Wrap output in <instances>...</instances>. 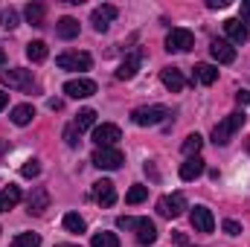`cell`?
<instances>
[{
  "mask_svg": "<svg viewBox=\"0 0 250 247\" xmlns=\"http://www.w3.org/2000/svg\"><path fill=\"white\" fill-rule=\"evenodd\" d=\"M9 117H12V123L15 125H29L32 123V117H35V108H32V105H15Z\"/></svg>",
  "mask_w": 250,
  "mask_h": 247,
  "instance_id": "24",
  "label": "cell"
},
{
  "mask_svg": "<svg viewBox=\"0 0 250 247\" xmlns=\"http://www.w3.org/2000/svg\"><path fill=\"white\" fill-rule=\"evenodd\" d=\"M93 198H96L99 206H114L117 204V189H114L111 181H96L93 184Z\"/></svg>",
  "mask_w": 250,
  "mask_h": 247,
  "instance_id": "16",
  "label": "cell"
},
{
  "mask_svg": "<svg viewBox=\"0 0 250 247\" xmlns=\"http://www.w3.org/2000/svg\"><path fill=\"white\" fill-rule=\"evenodd\" d=\"M123 140V131H120V125L114 123H102L93 128V143H96V148H117V143Z\"/></svg>",
  "mask_w": 250,
  "mask_h": 247,
  "instance_id": "3",
  "label": "cell"
},
{
  "mask_svg": "<svg viewBox=\"0 0 250 247\" xmlns=\"http://www.w3.org/2000/svg\"><path fill=\"white\" fill-rule=\"evenodd\" d=\"M160 82H163V87H166L169 93H181V90L187 87V79H184V73H181L178 67H163V70H160Z\"/></svg>",
  "mask_w": 250,
  "mask_h": 247,
  "instance_id": "13",
  "label": "cell"
},
{
  "mask_svg": "<svg viewBox=\"0 0 250 247\" xmlns=\"http://www.w3.org/2000/svg\"><path fill=\"white\" fill-rule=\"evenodd\" d=\"M242 125H245V114H242V111H236V114L224 117L221 123L212 128V143H215V145H227V143L233 140V134H236Z\"/></svg>",
  "mask_w": 250,
  "mask_h": 247,
  "instance_id": "1",
  "label": "cell"
},
{
  "mask_svg": "<svg viewBox=\"0 0 250 247\" xmlns=\"http://www.w3.org/2000/svg\"><path fill=\"white\" fill-rule=\"evenodd\" d=\"M38 172H41L38 160H26V163H23V169H21V175H23V178H38Z\"/></svg>",
  "mask_w": 250,
  "mask_h": 247,
  "instance_id": "34",
  "label": "cell"
},
{
  "mask_svg": "<svg viewBox=\"0 0 250 247\" xmlns=\"http://www.w3.org/2000/svg\"><path fill=\"white\" fill-rule=\"evenodd\" d=\"M221 227H224V233H227V236H239V233H242V224H236V221H230V218H227Z\"/></svg>",
  "mask_w": 250,
  "mask_h": 247,
  "instance_id": "36",
  "label": "cell"
},
{
  "mask_svg": "<svg viewBox=\"0 0 250 247\" xmlns=\"http://www.w3.org/2000/svg\"><path fill=\"white\" fill-rule=\"evenodd\" d=\"M79 134H82V131H79L76 125H67V128H64V143H67L70 148H76V145H79Z\"/></svg>",
  "mask_w": 250,
  "mask_h": 247,
  "instance_id": "33",
  "label": "cell"
},
{
  "mask_svg": "<svg viewBox=\"0 0 250 247\" xmlns=\"http://www.w3.org/2000/svg\"><path fill=\"white\" fill-rule=\"evenodd\" d=\"M64 93H67L70 99H87V96L96 93V82H93V79H70V82L64 84Z\"/></svg>",
  "mask_w": 250,
  "mask_h": 247,
  "instance_id": "9",
  "label": "cell"
},
{
  "mask_svg": "<svg viewBox=\"0 0 250 247\" xmlns=\"http://www.w3.org/2000/svg\"><path fill=\"white\" fill-rule=\"evenodd\" d=\"M192 47H195V35L189 29H172L166 35V50L169 53H187Z\"/></svg>",
  "mask_w": 250,
  "mask_h": 247,
  "instance_id": "7",
  "label": "cell"
},
{
  "mask_svg": "<svg viewBox=\"0 0 250 247\" xmlns=\"http://www.w3.org/2000/svg\"><path fill=\"white\" fill-rule=\"evenodd\" d=\"M248 151H250V140H248Z\"/></svg>",
  "mask_w": 250,
  "mask_h": 247,
  "instance_id": "45",
  "label": "cell"
},
{
  "mask_svg": "<svg viewBox=\"0 0 250 247\" xmlns=\"http://www.w3.org/2000/svg\"><path fill=\"white\" fill-rule=\"evenodd\" d=\"M184 209H187V198H184L181 192L166 195V198L157 201V212H160L163 218H178V215H184Z\"/></svg>",
  "mask_w": 250,
  "mask_h": 247,
  "instance_id": "6",
  "label": "cell"
},
{
  "mask_svg": "<svg viewBox=\"0 0 250 247\" xmlns=\"http://www.w3.org/2000/svg\"><path fill=\"white\" fill-rule=\"evenodd\" d=\"M137 221H140V218H128V215H123V218H117V227H120V230H134Z\"/></svg>",
  "mask_w": 250,
  "mask_h": 247,
  "instance_id": "35",
  "label": "cell"
},
{
  "mask_svg": "<svg viewBox=\"0 0 250 247\" xmlns=\"http://www.w3.org/2000/svg\"><path fill=\"white\" fill-rule=\"evenodd\" d=\"M90 247H120V239L117 233H96L90 239Z\"/></svg>",
  "mask_w": 250,
  "mask_h": 247,
  "instance_id": "28",
  "label": "cell"
},
{
  "mask_svg": "<svg viewBox=\"0 0 250 247\" xmlns=\"http://www.w3.org/2000/svg\"><path fill=\"white\" fill-rule=\"evenodd\" d=\"M0 26L3 29H15L18 26V12L15 9H0Z\"/></svg>",
  "mask_w": 250,
  "mask_h": 247,
  "instance_id": "32",
  "label": "cell"
},
{
  "mask_svg": "<svg viewBox=\"0 0 250 247\" xmlns=\"http://www.w3.org/2000/svg\"><path fill=\"white\" fill-rule=\"evenodd\" d=\"M26 206H29V215H44L50 209V192L44 186H35L26 198Z\"/></svg>",
  "mask_w": 250,
  "mask_h": 247,
  "instance_id": "11",
  "label": "cell"
},
{
  "mask_svg": "<svg viewBox=\"0 0 250 247\" xmlns=\"http://www.w3.org/2000/svg\"><path fill=\"white\" fill-rule=\"evenodd\" d=\"M56 35L64 38V41H73V38L79 35V21H76V18H70V15H64L62 21L56 23Z\"/></svg>",
  "mask_w": 250,
  "mask_h": 247,
  "instance_id": "20",
  "label": "cell"
},
{
  "mask_svg": "<svg viewBox=\"0 0 250 247\" xmlns=\"http://www.w3.org/2000/svg\"><path fill=\"white\" fill-rule=\"evenodd\" d=\"M148 198V186H131L128 189V195H125V201L128 204H143Z\"/></svg>",
  "mask_w": 250,
  "mask_h": 247,
  "instance_id": "31",
  "label": "cell"
},
{
  "mask_svg": "<svg viewBox=\"0 0 250 247\" xmlns=\"http://www.w3.org/2000/svg\"><path fill=\"white\" fill-rule=\"evenodd\" d=\"M47 105H50V108H53V111H62V99H50V102H47Z\"/></svg>",
  "mask_w": 250,
  "mask_h": 247,
  "instance_id": "40",
  "label": "cell"
},
{
  "mask_svg": "<svg viewBox=\"0 0 250 247\" xmlns=\"http://www.w3.org/2000/svg\"><path fill=\"white\" fill-rule=\"evenodd\" d=\"M236 102L239 105H250V90H239L236 93Z\"/></svg>",
  "mask_w": 250,
  "mask_h": 247,
  "instance_id": "37",
  "label": "cell"
},
{
  "mask_svg": "<svg viewBox=\"0 0 250 247\" xmlns=\"http://www.w3.org/2000/svg\"><path fill=\"white\" fill-rule=\"evenodd\" d=\"M47 56H50V50H47L44 41H29V44H26V59L32 64H41Z\"/></svg>",
  "mask_w": 250,
  "mask_h": 247,
  "instance_id": "23",
  "label": "cell"
},
{
  "mask_svg": "<svg viewBox=\"0 0 250 247\" xmlns=\"http://www.w3.org/2000/svg\"><path fill=\"white\" fill-rule=\"evenodd\" d=\"M218 79V67H212V64L201 62L195 64V82H201V84H212Z\"/></svg>",
  "mask_w": 250,
  "mask_h": 247,
  "instance_id": "22",
  "label": "cell"
},
{
  "mask_svg": "<svg viewBox=\"0 0 250 247\" xmlns=\"http://www.w3.org/2000/svg\"><path fill=\"white\" fill-rule=\"evenodd\" d=\"M204 160L201 157H189L187 163H181V181H198L204 175Z\"/></svg>",
  "mask_w": 250,
  "mask_h": 247,
  "instance_id": "19",
  "label": "cell"
},
{
  "mask_svg": "<svg viewBox=\"0 0 250 247\" xmlns=\"http://www.w3.org/2000/svg\"><path fill=\"white\" fill-rule=\"evenodd\" d=\"M134 230H137V242H140V245H154V242H157V227H154V221L140 218Z\"/></svg>",
  "mask_w": 250,
  "mask_h": 247,
  "instance_id": "18",
  "label": "cell"
},
{
  "mask_svg": "<svg viewBox=\"0 0 250 247\" xmlns=\"http://www.w3.org/2000/svg\"><path fill=\"white\" fill-rule=\"evenodd\" d=\"M239 12H242V21L248 23L250 21V0H242V9H239Z\"/></svg>",
  "mask_w": 250,
  "mask_h": 247,
  "instance_id": "38",
  "label": "cell"
},
{
  "mask_svg": "<svg viewBox=\"0 0 250 247\" xmlns=\"http://www.w3.org/2000/svg\"><path fill=\"white\" fill-rule=\"evenodd\" d=\"M117 15H120V9H117V6H111V3H105V6H96V9H93L90 23H93V29H96V32H108L111 21H114Z\"/></svg>",
  "mask_w": 250,
  "mask_h": 247,
  "instance_id": "8",
  "label": "cell"
},
{
  "mask_svg": "<svg viewBox=\"0 0 250 247\" xmlns=\"http://www.w3.org/2000/svg\"><path fill=\"white\" fill-rule=\"evenodd\" d=\"M56 64H59L62 70H79V73H82V70H90L93 59H90L87 53H79V50H76V53H62V56L56 59Z\"/></svg>",
  "mask_w": 250,
  "mask_h": 247,
  "instance_id": "10",
  "label": "cell"
},
{
  "mask_svg": "<svg viewBox=\"0 0 250 247\" xmlns=\"http://www.w3.org/2000/svg\"><path fill=\"white\" fill-rule=\"evenodd\" d=\"M175 242H178L181 247H187V236H184V233H175Z\"/></svg>",
  "mask_w": 250,
  "mask_h": 247,
  "instance_id": "42",
  "label": "cell"
},
{
  "mask_svg": "<svg viewBox=\"0 0 250 247\" xmlns=\"http://www.w3.org/2000/svg\"><path fill=\"white\" fill-rule=\"evenodd\" d=\"M23 15H26V21H29L32 26H44V6H41V3H26Z\"/></svg>",
  "mask_w": 250,
  "mask_h": 247,
  "instance_id": "25",
  "label": "cell"
},
{
  "mask_svg": "<svg viewBox=\"0 0 250 247\" xmlns=\"http://www.w3.org/2000/svg\"><path fill=\"white\" fill-rule=\"evenodd\" d=\"M166 117H169V108H166V105H143V108H137V111L131 114L134 125H140V128L160 125Z\"/></svg>",
  "mask_w": 250,
  "mask_h": 247,
  "instance_id": "2",
  "label": "cell"
},
{
  "mask_svg": "<svg viewBox=\"0 0 250 247\" xmlns=\"http://www.w3.org/2000/svg\"><path fill=\"white\" fill-rule=\"evenodd\" d=\"M3 84L15 87V90H32L35 87V79H32V70H23V67H12V70H3L0 73Z\"/></svg>",
  "mask_w": 250,
  "mask_h": 247,
  "instance_id": "4",
  "label": "cell"
},
{
  "mask_svg": "<svg viewBox=\"0 0 250 247\" xmlns=\"http://www.w3.org/2000/svg\"><path fill=\"white\" fill-rule=\"evenodd\" d=\"M209 53H212V59L218 64H233L236 62V47H233L230 41H224V38H215V41L209 44Z\"/></svg>",
  "mask_w": 250,
  "mask_h": 247,
  "instance_id": "14",
  "label": "cell"
},
{
  "mask_svg": "<svg viewBox=\"0 0 250 247\" xmlns=\"http://www.w3.org/2000/svg\"><path fill=\"white\" fill-rule=\"evenodd\" d=\"M201 145H204V140H201V134H189L187 140H184V154H187V157H198V151H201Z\"/></svg>",
  "mask_w": 250,
  "mask_h": 247,
  "instance_id": "30",
  "label": "cell"
},
{
  "mask_svg": "<svg viewBox=\"0 0 250 247\" xmlns=\"http://www.w3.org/2000/svg\"><path fill=\"white\" fill-rule=\"evenodd\" d=\"M56 247H76V245H56Z\"/></svg>",
  "mask_w": 250,
  "mask_h": 247,
  "instance_id": "44",
  "label": "cell"
},
{
  "mask_svg": "<svg viewBox=\"0 0 250 247\" xmlns=\"http://www.w3.org/2000/svg\"><path fill=\"white\" fill-rule=\"evenodd\" d=\"M3 64H6V53L0 50V73H3Z\"/></svg>",
  "mask_w": 250,
  "mask_h": 247,
  "instance_id": "43",
  "label": "cell"
},
{
  "mask_svg": "<svg viewBox=\"0 0 250 247\" xmlns=\"http://www.w3.org/2000/svg\"><path fill=\"white\" fill-rule=\"evenodd\" d=\"M64 230L67 233H84V218L79 212H67L64 215Z\"/></svg>",
  "mask_w": 250,
  "mask_h": 247,
  "instance_id": "27",
  "label": "cell"
},
{
  "mask_svg": "<svg viewBox=\"0 0 250 247\" xmlns=\"http://www.w3.org/2000/svg\"><path fill=\"white\" fill-rule=\"evenodd\" d=\"M207 6H209V9H224L227 0H207Z\"/></svg>",
  "mask_w": 250,
  "mask_h": 247,
  "instance_id": "39",
  "label": "cell"
},
{
  "mask_svg": "<svg viewBox=\"0 0 250 247\" xmlns=\"http://www.w3.org/2000/svg\"><path fill=\"white\" fill-rule=\"evenodd\" d=\"M12 247H41V236L38 233H21L12 239Z\"/></svg>",
  "mask_w": 250,
  "mask_h": 247,
  "instance_id": "29",
  "label": "cell"
},
{
  "mask_svg": "<svg viewBox=\"0 0 250 247\" xmlns=\"http://www.w3.org/2000/svg\"><path fill=\"white\" fill-rule=\"evenodd\" d=\"M189 221H192V227H195L198 233H212V230H215L212 209H207V206H195V209L189 212Z\"/></svg>",
  "mask_w": 250,
  "mask_h": 247,
  "instance_id": "12",
  "label": "cell"
},
{
  "mask_svg": "<svg viewBox=\"0 0 250 247\" xmlns=\"http://www.w3.org/2000/svg\"><path fill=\"white\" fill-rule=\"evenodd\" d=\"M76 128L79 131H87V128H96V111L93 108H84V111H79V117H76Z\"/></svg>",
  "mask_w": 250,
  "mask_h": 247,
  "instance_id": "26",
  "label": "cell"
},
{
  "mask_svg": "<svg viewBox=\"0 0 250 247\" xmlns=\"http://www.w3.org/2000/svg\"><path fill=\"white\" fill-rule=\"evenodd\" d=\"M96 169H105V172H114V169H120L125 163L123 151L120 148H96L93 151V160H90Z\"/></svg>",
  "mask_w": 250,
  "mask_h": 247,
  "instance_id": "5",
  "label": "cell"
},
{
  "mask_svg": "<svg viewBox=\"0 0 250 247\" xmlns=\"http://www.w3.org/2000/svg\"><path fill=\"white\" fill-rule=\"evenodd\" d=\"M18 204H21V189H18V186H6V189L0 192V212L15 209Z\"/></svg>",
  "mask_w": 250,
  "mask_h": 247,
  "instance_id": "21",
  "label": "cell"
},
{
  "mask_svg": "<svg viewBox=\"0 0 250 247\" xmlns=\"http://www.w3.org/2000/svg\"><path fill=\"white\" fill-rule=\"evenodd\" d=\"M6 105H9V93H3V90H0V111H3Z\"/></svg>",
  "mask_w": 250,
  "mask_h": 247,
  "instance_id": "41",
  "label": "cell"
},
{
  "mask_svg": "<svg viewBox=\"0 0 250 247\" xmlns=\"http://www.w3.org/2000/svg\"><path fill=\"white\" fill-rule=\"evenodd\" d=\"M140 64H143V56H140V53H131V56H125V62L120 64V70H117V79H120V82L134 79V76H137V70H140Z\"/></svg>",
  "mask_w": 250,
  "mask_h": 247,
  "instance_id": "17",
  "label": "cell"
},
{
  "mask_svg": "<svg viewBox=\"0 0 250 247\" xmlns=\"http://www.w3.org/2000/svg\"><path fill=\"white\" fill-rule=\"evenodd\" d=\"M224 32H227V38H230L233 44H245V41L250 38V29H248V23H245L242 18L224 21Z\"/></svg>",
  "mask_w": 250,
  "mask_h": 247,
  "instance_id": "15",
  "label": "cell"
}]
</instances>
